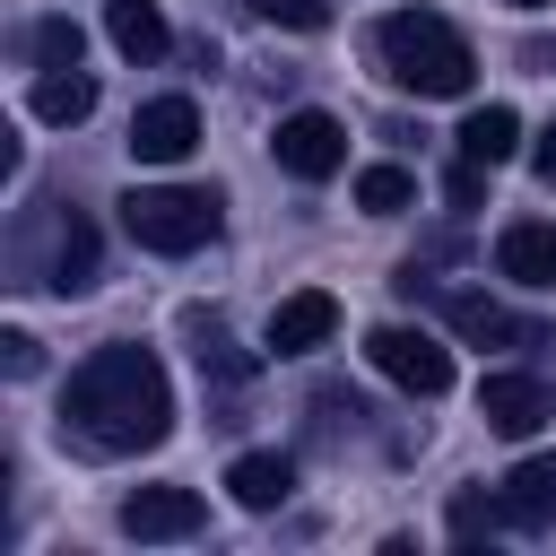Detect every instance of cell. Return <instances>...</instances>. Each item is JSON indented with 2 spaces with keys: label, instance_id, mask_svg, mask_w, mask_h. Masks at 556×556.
I'll return each instance as SVG.
<instances>
[{
  "label": "cell",
  "instance_id": "1",
  "mask_svg": "<svg viewBox=\"0 0 556 556\" xmlns=\"http://www.w3.org/2000/svg\"><path fill=\"white\" fill-rule=\"evenodd\" d=\"M61 434H78L87 452L122 460V452H156L174 434V382L148 348H96L70 391H61Z\"/></svg>",
  "mask_w": 556,
  "mask_h": 556
},
{
  "label": "cell",
  "instance_id": "2",
  "mask_svg": "<svg viewBox=\"0 0 556 556\" xmlns=\"http://www.w3.org/2000/svg\"><path fill=\"white\" fill-rule=\"evenodd\" d=\"M374 61H382V78L408 87V96H469V78H478L469 35H460L452 17H434V9H391V17L374 26Z\"/></svg>",
  "mask_w": 556,
  "mask_h": 556
},
{
  "label": "cell",
  "instance_id": "3",
  "mask_svg": "<svg viewBox=\"0 0 556 556\" xmlns=\"http://www.w3.org/2000/svg\"><path fill=\"white\" fill-rule=\"evenodd\" d=\"M122 235H130L139 252L182 261V252H200V243L217 235V191H200V182H139V191L122 200Z\"/></svg>",
  "mask_w": 556,
  "mask_h": 556
},
{
  "label": "cell",
  "instance_id": "4",
  "mask_svg": "<svg viewBox=\"0 0 556 556\" xmlns=\"http://www.w3.org/2000/svg\"><path fill=\"white\" fill-rule=\"evenodd\" d=\"M96 261H104L96 226H87L78 208H43V252H17V287L78 295V287H96Z\"/></svg>",
  "mask_w": 556,
  "mask_h": 556
},
{
  "label": "cell",
  "instance_id": "5",
  "mask_svg": "<svg viewBox=\"0 0 556 556\" xmlns=\"http://www.w3.org/2000/svg\"><path fill=\"white\" fill-rule=\"evenodd\" d=\"M365 356H374V374H391V382L417 391V400H443V391H452V348L426 339V330H408V321L365 330Z\"/></svg>",
  "mask_w": 556,
  "mask_h": 556
},
{
  "label": "cell",
  "instance_id": "6",
  "mask_svg": "<svg viewBox=\"0 0 556 556\" xmlns=\"http://www.w3.org/2000/svg\"><path fill=\"white\" fill-rule=\"evenodd\" d=\"M269 148H278V165H287L295 182H330V174L348 165V122H339V113H313V104H295V113H278Z\"/></svg>",
  "mask_w": 556,
  "mask_h": 556
},
{
  "label": "cell",
  "instance_id": "7",
  "mask_svg": "<svg viewBox=\"0 0 556 556\" xmlns=\"http://www.w3.org/2000/svg\"><path fill=\"white\" fill-rule=\"evenodd\" d=\"M191 148H200V104L191 96H148L130 113V156L139 165H182Z\"/></svg>",
  "mask_w": 556,
  "mask_h": 556
},
{
  "label": "cell",
  "instance_id": "8",
  "mask_svg": "<svg viewBox=\"0 0 556 556\" xmlns=\"http://www.w3.org/2000/svg\"><path fill=\"white\" fill-rule=\"evenodd\" d=\"M547 408H556V400H547L539 374H486V382H478V417H486L495 434H513V443H530V434L547 426Z\"/></svg>",
  "mask_w": 556,
  "mask_h": 556
},
{
  "label": "cell",
  "instance_id": "9",
  "mask_svg": "<svg viewBox=\"0 0 556 556\" xmlns=\"http://www.w3.org/2000/svg\"><path fill=\"white\" fill-rule=\"evenodd\" d=\"M200 521H208V504L191 486H130L122 495V530L130 539H191Z\"/></svg>",
  "mask_w": 556,
  "mask_h": 556
},
{
  "label": "cell",
  "instance_id": "10",
  "mask_svg": "<svg viewBox=\"0 0 556 556\" xmlns=\"http://www.w3.org/2000/svg\"><path fill=\"white\" fill-rule=\"evenodd\" d=\"M330 330H339V295L295 287V295L269 313V356H313V348H330Z\"/></svg>",
  "mask_w": 556,
  "mask_h": 556
},
{
  "label": "cell",
  "instance_id": "11",
  "mask_svg": "<svg viewBox=\"0 0 556 556\" xmlns=\"http://www.w3.org/2000/svg\"><path fill=\"white\" fill-rule=\"evenodd\" d=\"M443 321H452L469 348H539V330L513 321V313H504L495 295H478V287H452V295H443Z\"/></svg>",
  "mask_w": 556,
  "mask_h": 556
},
{
  "label": "cell",
  "instance_id": "12",
  "mask_svg": "<svg viewBox=\"0 0 556 556\" xmlns=\"http://www.w3.org/2000/svg\"><path fill=\"white\" fill-rule=\"evenodd\" d=\"M495 495H504L513 530H547V521H556V452H530V460H513V469L495 478Z\"/></svg>",
  "mask_w": 556,
  "mask_h": 556
},
{
  "label": "cell",
  "instance_id": "13",
  "mask_svg": "<svg viewBox=\"0 0 556 556\" xmlns=\"http://www.w3.org/2000/svg\"><path fill=\"white\" fill-rule=\"evenodd\" d=\"M495 269L521 287H556V217H513L495 235Z\"/></svg>",
  "mask_w": 556,
  "mask_h": 556
},
{
  "label": "cell",
  "instance_id": "14",
  "mask_svg": "<svg viewBox=\"0 0 556 556\" xmlns=\"http://www.w3.org/2000/svg\"><path fill=\"white\" fill-rule=\"evenodd\" d=\"M104 35H113L122 61H165V43H174L156 0H104Z\"/></svg>",
  "mask_w": 556,
  "mask_h": 556
},
{
  "label": "cell",
  "instance_id": "15",
  "mask_svg": "<svg viewBox=\"0 0 556 556\" xmlns=\"http://www.w3.org/2000/svg\"><path fill=\"white\" fill-rule=\"evenodd\" d=\"M226 486H235L243 513H269V504H287V486H295V460H287V452H243V460L226 469Z\"/></svg>",
  "mask_w": 556,
  "mask_h": 556
},
{
  "label": "cell",
  "instance_id": "16",
  "mask_svg": "<svg viewBox=\"0 0 556 556\" xmlns=\"http://www.w3.org/2000/svg\"><path fill=\"white\" fill-rule=\"evenodd\" d=\"M87 113H96V78H87V70H43V78H35V122L70 130V122H87Z\"/></svg>",
  "mask_w": 556,
  "mask_h": 556
},
{
  "label": "cell",
  "instance_id": "17",
  "mask_svg": "<svg viewBox=\"0 0 556 556\" xmlns=\"http://www.w3.org/2000/svg\"><path fill=\"white\" fill-rule=\"evenodd\" d=\"M513 148H521V113H513V104H478V113L460 122V156H469V165H504Z\"/></svg>",
  "mask_w": 556,
  "mask_h": 556
},
{
  "label": "cell",
  "instance_id": "18",
  "mask_svg": "<svg viewBox=\"0 0 556 556\" xmlns=\"http://www.w3.org/2000/svg\"><path fill=\"white\" fill-rule=\"evenodd\" d=\"M408 200H417V174H408V165H365V174H356V208H365V217H400Z\"/></svg>",
  "mask_w": 556,
  "mask_h": 556
},
{
  "label": "cell",
  "instance_id": "19",
  "mask_svg": "<svg viewBox=\"0 0 556 556\" xmlns=\"http://www.w3.org/2000/svg\"><path fill=\"white\" fill-rule=\"evenodd\" d=\"M191 330H200V348H191V356H200V374H208V382H226V391H243V382H252V356H235V339H226L217 321H191Z\"/></svg>",
  "mask_w": 556,
  "mask_h": 556
},
{
  "label": "cell",
  "instance_id": "20",
  "mask_svg": "<svg viewBox=\"0 0 556 556\" xmlns=\"http://www.w3.org/2000/svg\"><path fill=\"white\" fill-rule=\"evenodd\" d=\"M78 43H87V35H78L70 17H35V35H26V52H35L43 70H78Z\"/></svg>",
  "mask_w": 556,
  "mask_h": 556
},
{
  "label": "cell",
  "instance_id": "21",
  "mask_svg": "<svg viewBox=\"0 0 556 556\" xmlns=\"http://www.w3.org/2000/svg\"><path fill=\"white\" fill-rule=\"evenodd\" d=\"M504 521V495H452V539H495Z\"/></svg>",
  "mask_w": 556,
  "mask_h": 556
},
{
  "label": "cell",
  "instance_id": "22",
  "mask_svg": "<svg viewBox=\"0 0 556 556\" xmlns=\"http://www.w3.org/2000/svg\"><path fill=\"white\" fill-rule=\"evenodd\" d=\"M269 26H287V35H313V26H330V0H252Z\"/></svg>",
  "mask_w": 556,
  "mask_h": 556
},
{
  "label": "cell",
  "instance_id": "23",
  "mask_svg": "<svg viewBox=\"0 0 556 556\" xmlns=\"http://www.w3.org/2000/svg\"><path fill=\"white\" fill-rule=\"evenodd\" d=\"M0 365H9V382L43 374V339H35V330H9V339H0Z\"/></svg>",
  "mask_w": 556,
  "mask_h": 556
},
{
  "label": "cell",
  "instance_id": "24",
  "mask_svg": "<svg viewBox=\"0 0 556 556\" xmlns=\"http://www.w3.org/2000/svg\"><path fill=\"white\" fill-rule=\"evenodd\" d=\"M486 174H495V165H469V156H460V165H452V182H443V191H452V208H478Z\"/></svg>",
  "mask_w": 556,
  "mask_h": 556
},
{
  "label": "cell",
  "instance_id": "25",
  "mask_svg": "<svg viewBox=\"0 0 556 556\" xmlns=\"http://www.w3.org/2000/svg\"><path fill=\"white\" fill-rule=\"evenodd\" d=\"M530 165H539V182H556V122L530 139Z\"/></svg>",
  "mask_w": 556,
  "mask_h": 556
},
{
  "label": "cell",
  "instance_id": "26",
  "mask_svg": "<svg viewBox=\"0 0 556 556\" xmlns=\"http://www.w3.org/2000/svg\"><path fill=\"white\" fill-rule=\"evenodd\" d=\"M513 9H547V0H513Z\"/></svg>",
  "mask_w": 556,
  "mask_h": 556
}]
</instances>
